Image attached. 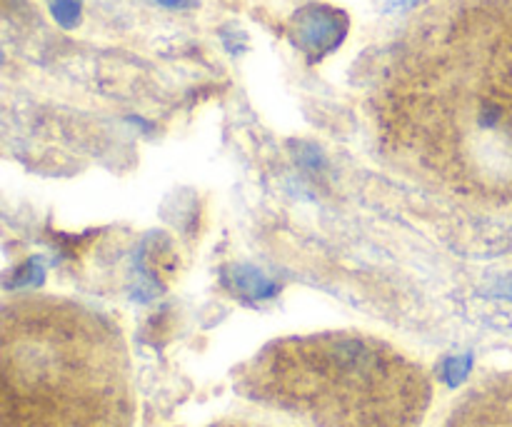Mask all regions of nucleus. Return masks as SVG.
Here are the masks:
<instances>
[{
	"instance_id": "1",
	"label": "nucleus",
	"mask_w": 512,
	"mask_h": 427,
	"mask_svg": "<svg viewBox=\"0 0 512 427\" xmlns=\"http://www.w3.org/2000/svg\"><path fill=\"white\" fill-rule=\"evenodd\" d=\"M380 148L480 205H512V0H440L408 25L370 93Z\"/></svg>"
},
{
	"instance_id": "2",
	"label": "nucleus",
	"mask_w": 512,
	"mask_h": 427,
	"mask_svg": "<svg viewBox=\"0 0 512 427\" xmlns=\"http://www.w3.org/2000/svg\"><path fill=\"white\" fill-rule=\"evenodd\" d=\"M0 427H133L123 335L95 310L18 298L3 310Z\"/></svg>"
},
{
	"instance_id": "3",
	"label": "nucleus",
	"mask_w": 512,
	"mask_h": 427,
	"mask_svg": "<svg viewBox=\"0 0 512 427\" xmlns=\"http://www.w3.org/2000/svg\"><path fill=\"white\" fill-rule=\"evenodd\" d=\"M235 385L308 427H420L433 400L415 360L363 333L275 340L240 368Z\"/></svg>"
},
{
	"instance_id": "4",
	"label": "nucleus",
	"mask_w": 512,
	"mask_h": 427,
	"mask_svg": "<svg viewBox=\"0 0 512 427\" xmlns=\"http://www.w3.org/2000/svg\"><path fill=\"white\" fill-rule=\"evenodd\" d=\"M345 35H348V15L333 5H305L288 23V38L310 63H318L340 48Z\"/></svg>"
},
{
	"instance_id": "5",
	"label": "nucleus",
	"mask_w": 512,
	"mask_h": 427,
	"mask_svg": "<svg viewBox=\"0 0 512 427\" xmlns=\"http://www.w3.org/2000/svg\"><path fill=\"white\" fill-rule=\"evenodd\" d=\"M445 427H512V373L470 390Z\"/></svg>"
},
{
	"instance_id": "6",
	"label": "nucleus",
	"mask_w": 512,
	"mask_h": 427,
	"mask_svg": "<svg viewBox=\"0 0 512 427\" xmlns=\"http://www.w3.org/2000/svg\"><path fill=\"white\" fill-rule=\"evenodd\" d=\"M230 283H233L235 290H238L240 295H245V298L263 300L275 293V285L253 268H233V278H230Z\"/></svg>"
},
{
	"instance_id": "7",
	"label": "nucleus",
	"mask_w": 512,
	"mask_h": 427,
	"mask_svg": "<svg viewBox=\"0 0 512 427\" xmlns=\"http://www.w3.org/2000/svg\"><path fill=\"white\" fill-rule=\"evenodd\" d=\"M55 20L65 28H73L80 18V0H48Z\"/></svg>"
},
{
	"instance_id": "8",
	"label": "nucleus",
	"mask_w": 512,
	"mask_h": 427,
	"mask_svg": "<svg viewBox=\"0 0 512 427\" xmlns=\"http://www.w3.org/2000/svg\"><path fill=\"white\" fill-rule=\"evenodd\" d=\"M468 368H470L468 358L450 360V363H448V380H450V383H458V380H463L465 373H468Z\"/></svg>"
},
{
	"instance_id": "9",
	"label": "nucleus",
	"mask_w": 512,
	"mask_h": 427,
	"mask_svg": "<svg viewBox=\"0 0 512 427\" xmlns=\"http://www.w3.org/2000/svg\"><path fill=\"white\" fill-rule=\"evenodd\" d=\"M420 0H393V8H413V5H418Z\"/></svg>"
},
{
	"instance_id": "10",
	"label": "nucleus",
	"mask_w": 512,
	"mask_h": 427,
	"mask_svg": "<svg viewBox=\"0 0 512 427\" xmlns=\"http://www.w3.org/2000/svg\"><path fill=\"white\" fill-rule=\"evenodd\" d=\"M160 5H168V8H180V5H188V0H158Z\"/></svg>"
},
{
	"instance_id": "11",
	"label": "nucleus",
	"mask_w": 512,
	"mask_h": 427,
	"mask_svg": "<svg viewBox=\"0 0 512 427\" xmlns=\"http://www.w3.org/2000/svg\"><path fill=\"white\" fill-rule=\"evenodd\" d=\"M215 427H260V425H248V423H225V425H215Z\"/></svg>"
}]
</instances>
